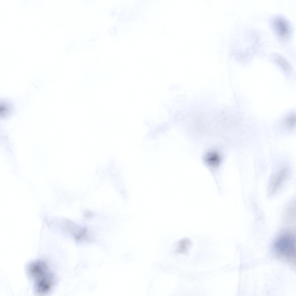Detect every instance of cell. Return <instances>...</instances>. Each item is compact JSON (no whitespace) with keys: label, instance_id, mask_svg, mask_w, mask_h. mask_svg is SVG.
Returning a JSON list of instances; mask_svg holds the SVG:
<instances>
[{"label":"cell","instance_id":"7a4b0ae2","mask_svg":"<svg viewBox=\"0 0 296 296\" xmlns=\"http://www.w3.org/2000/svg\"><path fill=\"white\" fill-rule=\"evenodd\" d=\"M271 25L275 34L280 40H286L291 36L292 28L290 23L284 17L278 16L274 17Z\"/></svg>","mask_w":296,"mask_h":296},{"label":"cell","instance_id":"8992f818","mask_svg":"<svg viewBox=\"0 0 296 296\" xmlns=\"http://www.w3.org/2000/svg\"><path fill=\"white\" fill-rule=\"evenodd\" d=\"M216 154H213L210 155L208 157L207 160L208 162L212 164H215L218 161V157Z\"/></svg>","mask_w":296,"mask_h":296},{"label":"cell","instance_id":"52a82bcc","mask_svg":"<svg viewBox=\"0 0 296 296\" xmlns=\"http://www.w3.org/2000/svg\"><path fill=\"white\" fill-rule=\"evenodd\" d=\"M93 213L89 211H86L84 214V216L86 218H90L92 217Z\"/></svg>","mask_w":296,"mask_h":296},{"label":"cell","instance_id":"6da1fadb","mask_svg":"<svg viewBox=\"0 0 296 296\" xmlns=\"http://www.w3.org/2000/svg\"><path fill=\"white\" fill-rule=\"evenodd\" d=\"M295 242L293 237L286 234L280 236L276 241L274 247L279 254L288 258L295 256Z\"/></svg>","mask_w":296,"mask_h":296},{"label":"cell","instance_id":"5b68a950","mask_svg":"<svg viewBox=\"0 0 296 296\" xmlns=\"http://www.w3.org/2000/svg\"><path fill=\"white\" fill-rule=\"evenodd\" d=\"M285 123L288 128L292 129L293 128L296 123L295 114L293 113L287 116L285 119Z\"/></svg>","mask_w":296,"mask_h":296},{"label":"cell","instance_id":"3957f363","mask_svg":"<svg viewBox=\"0 0 296 296\" xmlns=\"http://www.w3.org/2000/svg\"><path fill=\"white\" fill-rule=\"evenodd\" d=\"M190 245V241L187 239H184L180 241L177 246V252L179 253H186Z\"/></svg>","mask_w":296,"mask_h":296},{"label":"cell","instance_id":"277c9868","mask_svg":"<svg viewBox=\"0 0 296 296\" xmlns=\"http://www.w3.org/2000/svg\"><path fill=\"white\" fill-rule=\"evenodd\" d=\"M273 57L275 61L282 66L285 70L288 71L290 70V67L288 63L281 56L278 54H275Z\"/></svg>","mask_w":296,"mask_h":296}]
</instances>
